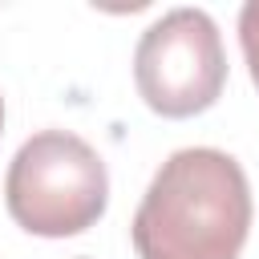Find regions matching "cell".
Wrapping results in <instances>:
<instances>
[{
	"label": "cell",
	"mask_w": 259,
	"mask_h": 259,
	"mask_svg": "<svg viewBox=\"0 0 259 259\" xmlns=\"http://www.w3.org/2000/svg\"><path fill=\"white\" fill-rule=\"evenodd\" d=\"M251 231L243 166L214 146L174 150L150 178L130 239L138 259H239Z\"/></svg>",
	"instance_id": "obj_1"
},
{
	"label": "cell",
	"mask_w": 259,
	"mask_h": 259,
	"mask_svg": "<svg viewBox=\"0 0 259 259\" xmlns=\"http://www.w3.org/2000/svg\"><path fill=\"white\" fill-rule=\"evenodd\" d=\"M4 202L12 223L28 235H81L105 214L109 174L101 154L85 138L69 130H40L12 154Z\"/></svg>",
	"instance_id": "obj_2"
},
{
	"label": "cell",
	"mask_w": 259,
	"mask_h": 259,
	"mask_svg": "<svg viewBox=\"0 0 259 259\" xmlns=\"http://www.w3.org/2000/svg\"><path fill=\"white\" fill-rule=\"evenodd\" d=\"M134 81L142 101L162 117H194L210 109L227 81L219 24L202 8H170L134 49Z\"/></svg>",
	"instance_id": "obj_3"
},
{
	"label": "cell",
	"mask_w": 259,
	"mask_h": 259,
	"mask_svg": "<svg viewBox=\"0 0 259 259\" xmlns=\"http://www.w3.org/2000/svg\"><path fill=\"white\" fill-rule=\"evenodd\" d=\"M239 45H243L251 81L259 85V0H247L243 12H239Z\"/></svg>",
	"instance_id": "obj_4"
},
{
	"label": "cell",
	"mask_w": 259,
	"mask_h": 259,
	"mask_svg": "<svg viewBox=\"0 0 259 259\" xmlns=\"http://www.w3.org/2000/svg\"><path fill=\"white\" fill-rule=\"evenodd\" d=\"M0 130H4V97H0Z\"/></svg>",
	"instance_id": "obj_5"
}]
</instances>
